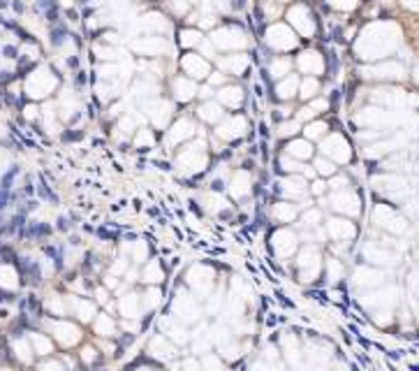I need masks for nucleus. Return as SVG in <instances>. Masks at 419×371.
<instances>
[{
  "mask_svg": "<svg viewBox=\"0 0 419 371\" xmlns=\"http://www.w3.org/2000/svg\"><path fill=\"white\" fill-rule=\"evenodd\" d=\"M12 260H17V257H14V253L10 251V248H5V246H3V248H0V262H12Z\"/></svg>",
  "mask_w": 419,
  "mask_h": 371,
  "instance_id": "obj_1",
  "label": "nucleus"
},
{
  "mask_svg": "<svg viewBox=\"0 0 419 371\" xmlns=\"http://www.w3.org/2000/svg\"><path fill=\"white\" fill-rule=\"evenodd\" d=\"M17 172H19V167H14L10 174H5V179H3V188H5V191L10 188V183H12V179H14V174H17Z\"/></svg>",
  "mask_w": 419,
  "mask_h": 371,
  "instance_id": "obj_2",
  "label": "nucleus"
},
{
  "mask_svg": "<svg viewBox=\"0 0 419 371\" xmlns=\"http://www.w3.org/2000/svg\"><path fill=\"white\" fill-rule=\"evenodd\" d=\"M7 200H10V195H7V191L3 188V191H0V209H3V207L7 204Z\"/></svg>",
  "mask_w": 419,
  "mask_h": 371,
  "instance_id": "obj_3",
  "label": "nucleus"
},
{
  "mask_svg": "<svg viewBox=\"0 0 419 371\" xmlns=\"http://www.w3.org/2000/svg\"><path fill=\"white\" fill-rule=\"evenodd\" d=\"M28 304H30V309H33V311H35V313L40 311V302H37L35 297H30V302H28Z\"/></svg>",
  "mask_w": 419,
  "mask_h": 371,
  "instance_id": "obj_4",
  "label": "nucleus"
},
{
  "mask_svg": "<svg viewBox=\"0 0 419 371\" xmlns=\"http://www.w3.org/2000/svg\"><path fill=\"white\" fill-rule=\"evenodd\" d=\"M58 228H60V230H67V228H70V223H67V218H60V221H58Z\"/></svg>",
  "mask_w": 419,
  "mask_h": 371,
  "instance_id": "obj_5",
  "label": "nucleus"
},
{
  "mask_svg": "<svg viewBox=\"0 0 419 371\" xmlns=\"http://www.w3.org/2000/svg\"><path fill=\"white\" fill-rule=\"evenodd\" d=\"M0 300H3V302H10V300H12V295L5 293V290H0Z\"/></svg>",
  "mask_w": 419,
  "mask_h": 371,
  "instance_id": "obj_6",
  "label": "nucleus"
},
{
  "mask_svg": "<svg viewBox=\"0 0 419 371\" xmlns=\"http://www.w3.org/2000/svg\"><path fill=\"white\" fill-rule=\"evenodd\" d=\"M213 191H225V186H222V181H213Z\"/></svg>",
  "mask_w": 419,
  "mask_h": 371,
  "instance_id": "obj_7",
  "label": "nucleus"
},
{
  "mask_svg": "<svg viewBox=\"0 0 419 371\" xmlns=\"http://www.w3.org/2000/svg\"><path fill=\"white\" fill-rule=\"evenodd\" d=\"M5 230H7V225H5V218L0 216V232H5Z\"/></svg>",
  "mask_w": 419,
  "mask_h": 371,
  "instance_id": "obj_8",
  "label": "nucleus"
}]
</instances>
